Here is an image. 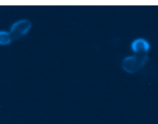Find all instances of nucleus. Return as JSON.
I'll return each mask as SVG.
<instances>
[{
  "label": "nucleus",
  "instance_id": "f257e3e1",
  "mask_svg": "<svg viewBox=\"0 0 158 124\" xmlns=\"http://www.w3.org/2000/svg\"><path fill=\"white\" fill-rule=\"evenodd\" d=\"M148 60L147 53H137L127 56L122 61V68L129 73H136L143 68Z\"/></svg>",
  "mask_w": 158,
  "mask_h": 124
},
{
  "label": "nucleus",
  "instance_id": "f03ea898",
  "mask_svg": "<svg viewBox=\"0 0 158 124\" xmlns=\"http://www.w3.org/2000/svg\"><path fill=\"white\" fill-rule=\"evenodd\" d=\"M32 23L28 19H20L12 25L9 30V34L12 40H16L29 32L30 30Z\"/></svg>",
  "mask_w": 158,
  "mask_h": 124
},
{
  "label": "nucleus",
  "instance_id": "7ed1b4c3",
  "mask_svg": "<svg viewBox=\"0 0 158 124\" xmlns=\"http://www.w3.org/2000/svg\"><path fill=\"white\" fill-rule=\"evenodd\" d=\"M151 46L146 39L139 38L134 40L131 43V49L134 53H147L149 51Z\"/></svg>",
  "mask_w": 158,
  "mask_h": 124
},
{
  "label": "nucleus",
  "instance_id": "20e7f679",
  "mask_svg": "<svg viewBox=\"0 0 158 124\" xmlns=\"http://www.w3.org/2000/svg\"><path fill=\"white\" fill-rule=\"evenodd\" d=\"M10 34L7 31H0V46H7L12 43Z\"/></svg>",
  "mask_w": 158,
  "mask_h": 124
}]
</instances>
